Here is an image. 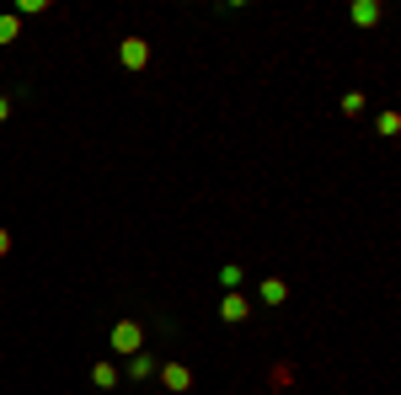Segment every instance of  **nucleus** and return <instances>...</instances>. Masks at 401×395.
<instances>
[{
  "instance_id": "obj_1",
  "label": "nucleus",
  "mask_w": 401,
  "mask_h": 395,
  "mask_svg": "<svg viewBox=\"0 0 401 395\" xmlns=\"http://www.w3.org/2000/svg\"><path fill=\"white\" fill-rule=\"evenodd\" d=\"M219 315H225V321H241V315H246V300H241V294H231V300L219 305Z\"/></svg>"
},
{
  "instance_id": "obj_2",
  "label": "nucleus",
  "mask_w": 401,
  "mask_h": 395,
  "mask_svg": "<svg viewBox=\"0 0 401 395\" xmlns=\"http://www.w3.org/2000/svg\"><path fill=\"white\" fill-rule=\"evenodd\" d=\"M166 390H187V369H182V363H171V369H166Z\"/></svg>"
},
{
  "instance_id": "obj_3",
  "label": "nucleus",
  "mask_w": 401,
  "mask_h": 395,
  "mask_svg": "<svg viewBox=\"0 0 401 395\" xmlns=\"http://www.w3.org/2000/svg\"><path fill=\"white\" fill-rule=\"evenodd\" d=\"M112 348H123V353L139 348V331H134V326H118V342H112Z\"/></svg>"
},
{
  "instance_id": "obj_4",
  "label": "nucleus",
  "mask_w": 401,
  "mask_h": 395,
  "mask_svg": "<svg viewBox=\"0 0 401 395\" xmlns=\"http://www.w3.org/2000/svg\"><path fill=\"white\" fill-rule=\"evenodd\" d=\"M262 300L267 305H284V283H279V278H267V283H262Z\"/></svg>"
},
{
  "instance_id": "obj_5",
  "label": "nucleus",
  "mask_w": 401,
  "mask_h": 395,
  "mask_svg": "<svg viewBox=\"0 0 401 395\" xmlns=\"http://www.w3.org/2000/svg\"><path fill=\"white\" fill-rule=\"evenodd\" d=\"M91 379H97V384H102V390H112V384H118V374H112V369H107V363H97V369H91Z\"/></svg>"
},
{
  "instance_id": "obj_6",
  "label": "nucleus",
  "mask_w": 401,
  "mask_h": 395,
  "mask_svg": "<svg viewBox=\"0 0 401 395\" xmlns=\"http://www.w3.org/2000/svg\"><path fill=\"white\" fill-rule=\"evenodd\" d=\"M123 59H129V64H145V43H139V37H129V48H123Z\"/></svg>"
},
{
  "instance_id": "obj_7",
  "label": "nucleus",
  "mask_w": 401,
  "mask_h": 395,
  "mask_svg": "<svg viewBox=\"0 0 401 395\" xmlns=\"http://www.w3.org/2000/svg\"><path fill=\"white\" fill-rule=\"evenodd\" d=\"M11 37H16V22H11V16H0V43H11Z\"/></svg>"
},
{
  "instance_id": "obj_8",
  "label": "nucleus",
  "mask_w": 401,
  "mask_h": 395,
  "mask_svg": "<svg viewBox=\"0 0 401 395\" xmlns=\"http://www.w3.org/2000/svg\"><path fill=\"white\" fill-rule=\"evenodd\" d=\"M6 246H11V235H6V230H0V257H6Z\"/></svg>"
},
{
  "instance_id": "obj_9",
  "label": "nucleus",
  "mask_w": 401,
  "mask_h": 395,
  "mask_svg": "<svg viewBox=\"0 0 401 395\" xmlns=\"http://www.w3.org/2000/svg\"><path fill=\"white\" fill-rule=\"evenodd\" d=\"M6 112H11V102H6V96H0V118H6Z\"/></svg>"
}]
</instances>
